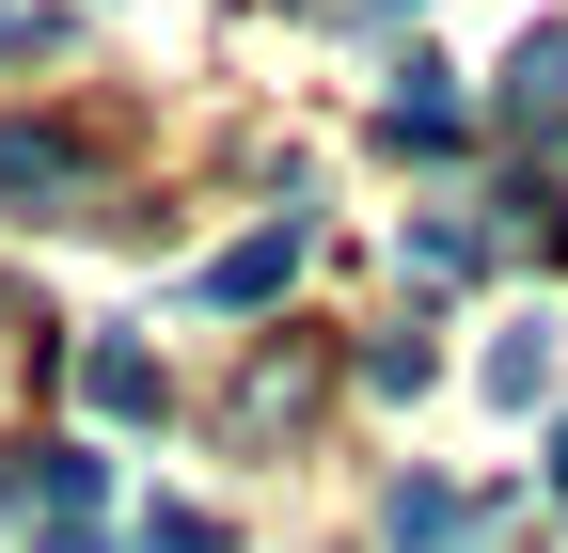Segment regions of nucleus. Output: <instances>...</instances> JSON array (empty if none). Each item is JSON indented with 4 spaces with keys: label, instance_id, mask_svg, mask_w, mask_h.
Segmentation results:
<instances>
[{
    "label": "nucleus",
    "instance_id": "f257e3e1",
    "mask_svg": "<svg viewBox=\"0 0 568 553\" xmlns=\"http://www.w3.org/2000/svg\"><path fill=\"white\" fill-rule=\"evenodd\" d=\"M80 174H95V143H80V127H0V190H17V205H63Z\"/></svg>",
    "mask_w": 568,
    "mask_h": 553
},
{
    "label": "nucleus",
    "instance_id": "f03ea898",
    "mask_svg": "<svg viewBox=\"0 0 568 553\" xmlns=\"http://www.w3.org/2000/svg\"><path fill=\"white\" fill-rule=\"evenodd\" d=\"M316 253V222H301V205H284V222H253L222 269H205V301H284V269H301Z\"/></svg>",
    "mask_w": 568,
    "mask_h": 553
},
{
    "label": "nucleus",
    "instance_id": "7ed1b4c3",
    "mask_svg": "<svg viewBox=\"0 0 568 553\" xmlns=\"http://www.w3.org/2000/svg\"><path fill=\"white\" fill-rule=\"evenodd\" d=\"M506 111H521V127H552V111H568V17L506 48Z\"/></svg>",
    "mask_w": 568,
    "mask_h": 553
},
{
    "label": "nucleus",
    "instance_id": "20e7f679",
    "mask_svg": "<svg viewBox=\"0 0 568 553\" xmlns=\"http://www.w3.org/2000/svg\"><path fill=\"white\" fill-rule=\"evenodd\" d=\"M80 395L142 428V411H159V349H126V332H111V349H80Z\"/></svg>",
    "mask_w": 568,
    "mask_h": 553
},
{
    "label": "nucleus",
    "instance_id": "39448f33",
    "mask_svg": "<svg viewBox=\"0 0 568 553\" xmlns=\"http://www.w3.org/2000/svg\"><path fill=\"white\" fill-rule=\"evenodd\" d=\"M379 522H395V553H458V537H474V506H458V491H426V474H410Z\"/></svg>",
    "mask_w": 568,
    "mask_h": 553
},
{
    "label": "nucleus",
    "instance_id": "423d86ee",
    "mask_svg": "<svg viewBox=\"0 0 568 553\" xmlns=\"http://www.w3.org/2000/svg\"><path fill=\"white\" fill-rule=\"evenodd\" d=\"M395 143H458V80H443V63L395 80Z\"/></svg>",
    "mask_w": 568,
    "mask_h": 553
},
{
    "label": "nucleus",
    "instance_id": "0eeeda50",
    "mask_svg": "<svg viewBox=\"0 0 568 553\" xmlns=\"http://www.w3.org/2000/svg\"><path fill=\"white\" fill-rule=\"evenodd\" d=\"M142 553H222V522L205 506H142Z\"/></svg>",
    "mask_w": 568,
    "mask_h": 553
},
{
    "label": "nucleus",
    "instance_id": "6e6552de",
    "mask_svg": "<svg viewBox=\"0 0 568 553\" xmlns=\"http://www.w3.org/2000/svg\"><path fill=\"white\" fill-rule=\"evenodd\" d=\"M48 553H111V537H95V522H48Z\"/></svg>",
    "mask_w": 568,
    "mask_h": 553
},
{
    "label": "nucleus",
    "instance_id": "1a4fd4ad",
    "mask_svg": "<svg viewBox=\"0 0 568 553\" xmlns=\"http://www.w3.org/2000/svg\"><path fill=\"white\" fill-rule=\"evenodd\" d=\"M552 506H568V428H552Z\"/></svg>",
    "mask_w": 568,
    "mask_h": 553
},
{
    "label": "nucleus",
    "instance_id": "9d476101",
    "mask_svg": "<svg viewBox=\"0 0 568 553\" xmlns=\"http://www.w3.org/2000/svg\"><path fill=\"white\" fill-rule=\"evenodd\" d=\"M0 48H17V17H0Z\"/></svg>",
    "mask_w": 568,
    "mask_h": 553
}]
</instances>
